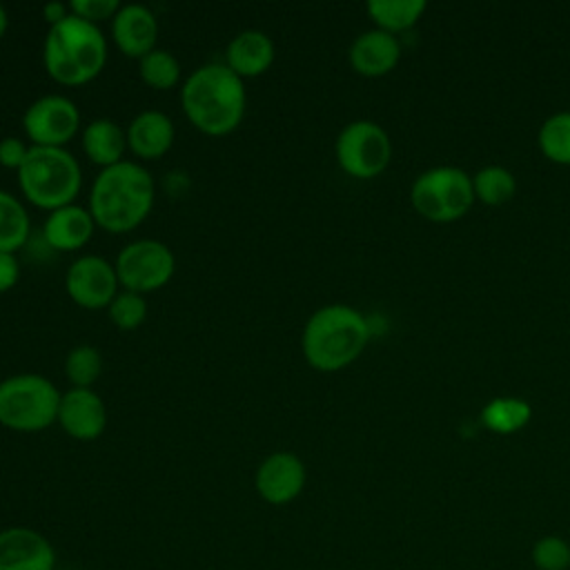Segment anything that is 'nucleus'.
<instances>
[{
  "label": "nucleus",
  "instance_id": "f257e3e1",
  "mask_svg": "<svg viewBox=\"0 0 570 570\" xmlns=\"http://www.w3.org/2000/svg\"><path fill=\"white\" fill-rule=\"evenodd\" d=\"M187 120L207 136L234 131L245 116V85L227 65L207 62L194 69L180 89Z\"/></svg>",
  "mask_w": 570,
  "mask_h": 570
},
{
  "label": "nucleus",
  "instance_id": "f03ea898",
  "mask_svg": "<svg viewBox=\"0 0 570 570\" xmlns=\"http://www.w3.org/2000/svg\"><path fill=\"white\" fill-rule=\"evenodd\" d=\"M154 207V178L134 163L120 160L105 167L89 191V214L98 227L125 234L138 227Z\"/></svg>",
  "mask_w": 570,
  "mask_h": 570
},
{
  "label": "nucleus",
  "instance_id": "7ed1b4c3",
  "mask_svg": "<svg viewBox=\"0 0 570 570\" xmlns=\"http://www.w3.org/2000/svg\"><path fill=\"white\" fill-rule=\"evenodd\" d=\"M367 341L370 325L365 316L345 303H330L307 318L301 347L314 370L336 372L356 361Z\"/></svg>",
  "mask_w": 570,
  "mask_h": 570
},
{
  "label": "nucleus",
  "instance_id": "20e7f679",
  "mask_svg": "<svg viewBox=\"0 0 570 570\" xmlns=\"http://www.w3.org/2000/svg\"><path fill=\"white\" fill-rule=\"evenodd\" d=\"M42 62L47 73L67 87L94 80L107 62V40L98 24L73 13L51 24L45 45Z\"/></svg>",
  "mask_w": 570,
  "mask_h": 570
},
{
  "label": "nucleus",
  "instance_id": "39448f33",
  "mask_svg": "<svg viewBox=\"0 0 570 570\" xmlns=\"http://www.w3.org/2000/svg\"><path fill=\"white\" fill-rule=\"evenodd\" d=\"M18 185L29 203L53 212L73 203L82 185V171L76 156L65 147L29 145L18 169Z\"/></svg>",
  "mask_w": 570,
  "mask_h": 570
},
{
  "label": "nucleus",
  "instance_id": "423d86ee",
  "mask_svg": "<svg viewBox=\"0 0 570 570\" xmlns=\"http://www.w3.org/2000/svg\"><path fill=\"white\" fill-rule=\"evenodd\" d=\"M58 387L42 374L20 372L0 381V425L16 432H40L58 421Z\"/></svg>",
  "mask_w": 570,
  "mask_h": 570
},
{
  "label": "nucleus",
  "instance_id": "0eeeda50",
  "mask_svg": "<svg viewBox=\"0 0 570 570\" xmlns=\"http://www.w3.org/2000/svg\"><path fill=\"white\" fill-rule=\"evenodd\" d=\"M414 209L428 220L450 223L461 218L472 200V176L452 165H439L421 171L410 189Z\"/></svg>",
  "mask_w": 570,
  "mask_h": 570
},
{
  "label": "nucleus",
  "instance_id": "6e6552de",
  "mask_svg": "<svg viewBox=\"0 0 570 570\" xmlns=\"http://www.w3.org/2000/svg\"><path fill=\"white\" fill-rule=\"evenodd\" d=\"M334 151L345 174L354 178H374L387 167L392 142L387 131L374 120H352L338 131Z\"/></svg>",
  "mask_w": 570,
  "mask_h": 570
},
{
  "label": "nucleus",
  "instance_id": "1a4fd4ad",
  "mask_svg": "<svg viewBox=\"0 0 570 570\" xmlns=\"http://www.w3.org/2000/svg\"><path fill=\"white\" fill-rule=\"evenodd\" d=\"M118 283L136 294L160 289L169 283L176 269L174 252L154 238H140L125 245L116 256Z\"/></svg>",
  "mask_w": 570,
  "mask_h": 570
},
{
  "label": "nucleus",
  "instance_id": "9d476101",
  "mask_svg": "<svg viewBox=\"0 0 570 570\" xmlns=\"http://www.w3.org/2000/svg\"><path fill=\"white\" fill-rule=\"evenodd\" d=\"M22 127L31 145L65 147L80 127V111L71 98L47 94L27 107Z\"/></svg>",
  "mask_w": 570,
  "mask_h": 570
},
{
  "label": "nucleus",
  "instance_id": "9b49d317",
  "mask_svg": "<svg viewBox=\"0 0 570 570\" xmlns=\"http://www.w3.org/2000/svg\"><path fill=\"white\" fill-rule=\"evenodd\" d=\"M118 276L116 267L96 254H85L76 258L67 274H65V287L69 298L85 307V309H100L109 307L114 296L118 294Z\"/></svg>",
  "mask_w": 570,
  "mask_h": 570
},
{
  "label": "nucleus",
  "instance_id": "f8f14e48",
  "mask_svg": "<svg viewBox=\"0 0 570 570\" xmlns=\"http://www.w3.org/2000/svg\"><path fill=\"white\" fill-rule=\"evenodd\" d=\"M307 470L294 452H272L256 470L254 485L258 497L269 505L292 503L305 488Z\"/></svg>",
  "mask_w": 570,
  "mask_h": 570
},
{
  "label": "nucleus",
  "instance_id": "ddd939ff",
  "mask_svg": "<svg viewBox=\"0 0 570 570\" xmlns=\"http://www.w3.org/2000/svg\"><path fill=\"white\" fill-rule=\"evenodd\" d=\"M56 548L51 541L27 525L0 530V570H53Z\"/></svg>",
  "mask_w": 570,
  "mask_h": 570
},
{
  "label": "nucleus",
  "instance_id": "4468645a",
  "mask_svg": "<svg viewBox=\"0 0 570 570\" xmlns=\"http://www.w3.org/2000/svg\"><path fill=\"white\" fill-rule=\"evenodd\" d=\"M60 428L78 441H94L105 432L107 410L91 387H71L60 396Z\"/></svg>",
  "mask_w": 570,
  "mask_h": 570
},
{
  "label": "nucleus",
  "instance_id": "2eb2a0df",
  "mask_svg": "<svg viewBox=\"0 0 570 570\" xmlns=\"http://www.w3.org/2000/svg\"><path fill=\"white\" fill-rule=\"evenodd\" d=\"M111 36L125 56L140 60L145 53L156 49L158 20L145 4H122L111 18Z\"/></svg>",
  "mask_w": 570,
  "mask_h": 570
},
{
  "label": "nucleus",
  "instance_id": "dca6fc26",
  "mask_svg": "<svg viewBox=\"0 0 570 570\" xmlns=\"http://www.w3.org/2000/svg\"><path fill=\"white\" fill-rule=\"evenodd\" d=\"M350 65L361 76H383L392 71L401 58V45L394 33L383 29H367L350 45Z\"/></svg>",
  "mask_w": 570,
  "mask_h": 570
},
{
  "label": "nucleus",
  "instance_id": "f3484780",
  "mask_svg": "<svg viewBox=\"0 0 570 570\" xmlns=\"http://www.w3.org/2000/svg\"><path fill=\"white\" fill-rule=\"evenodd\" d=\"M274 56V42L265 31L245 29L229 40L225 49V65L238 78H254L272 67Z\"/></svg>",
  "mask_w": 570,
  "mask_h": 570
},
{
  "label": "nucleus",
  "instance_id": "a211bd4d",
  "mask_svg": "<svg viewBox=\"0 0 570 570\" xmlns=\"http://www.w3.org/2000/svg\"><path fill=\"white\" fill-rule=\"evenodd\" d=\"M127 147L138 158H160L174 145V122L165 111L145 109L127 127Z\"/></svg>",
  "mask_w": 570,
  "mask_h": 570
},
{
  "label": "nucleus",
  "instance_id": "6ab92c4d",
  "mask_svg": "<svg viewBox=\"0 0 570 570\" xmlns=\"http://www.w3.org/2000/svg\"><path fill=\"white\" fill-rule=\"evenodd\" d=\"M94 218L89 209L80 205H65L49 212L45 220V240L60 252L80 249L94 234Z\"/></svg>",
  "mask_w": 570,
  "mask_h": 570
},
{
  "label": "nucleus",
  "instance_id": "aec40b11",
  "mask_svg": "<svg viewBox=\"0 0 570 570\" xmlns=\"http://www.w3.org/2000/svg\"><path fill=\"white\" fill-rule=\"evenodd\" d=\"M127 134L111 118H96L82 129V149L94 165L111 167L122 160Z\"/></svg>",
  "mask_w": 570,
  "mask_h": 570
},
{
  "label": "nucleus",
  "instance_id": "412c9836",
  "mask_svg": "<svg viewBox=\"0 0 570 570\" xmlns=\"http://www.w3.org/2000/svg\"><path fill=\"white\" fill-rule=\"evenodd\" d=\"M530 416H532L530 403L519 396H497L488 401L481 410L483 425L497 434L519 432L530 421Z\"/></svg>",
  "mask_w": 570,
  "mask_h": 570
},
{
  "label": "nucleus",
  "instance_id": "4be33fe9",
  "mask_svg": "<svg viewBox=\"0 0 570 570\" xmlns=\"http://www.w3.org/2000/svg\"><path fill=\"white\" fill-rule=\"evenodd\" d=\"M31 220L24 205L9 191L0 189V252H16L29 238Z\"/></svg>",
  "mask_w": 570,
  "mask_h": 570
},
{
  "label": "nucleus",
  "instance_id": "5701e85b",
  "mask_svg": "<svg viewBox=\"0 0 570 570\" xmlns=\"http://www.w3.org/2000/svg\"><path fill=\"white\" fill-rule=\"evenodd\" d=\"M425 7V0H370L365 9L379 29L394 33L412 27Z\"/></svg>",
  "mask_w": 570,
  "mask_h": 570
},
{
  "label": "nucleus",
  "instance_id": "b1692460",
  "mask_svg": "<svg viewBox=\"0 0 570 570\" xmlns=\"http://www.w3.org/2000/svg\"><path fill=\"white\" fill-rule=\"evenodd\" d=\"M474 198L483 200L485 205H503L517 191V178L510 169L501 165H485L472 176Z\"/></svg>",
  "mask_w": 570,
  "mask_h": 570
},
{
  "label": "nucleus",
  "instance_id": "393cba45",
  "mask_svg": "<svg viewBox=\"0 0 570 570\" xmlns=\"http://www.w3.org/2000/svg\"><path fill=\"white\" fill-rule=\"evenodd\" d=\"M541 151L561 165H570V109L548 116L539 127Z\"/></svg>",
  "mask_w": 570,
  "mask_h": 570
},
{
  "label": "nucleus",
  "instance_id": "a878e982",
  "mask_svg": "<svg viewBox=\"0 0 570 570\" xmlns=\"http://www.w3.org/2000/svg\"><path fill=\"white\" fill-rule=\"evenodd\" d=\"M138 71L145 85L151 89H171L180 80V62L167 49H151L138 62Z\"/></svg>",
  "mask_w": 570,
  "mask_h": 570
},
{
  "label": "nucleus",
  "instance_id": "bb28decb",
  "mask_svg": "<svg viewBox=\"0 0 570 570\" xmlns=\"http://www.w3.org/2000/svg\"><path fill=\"white\" fill-rule=\"evenodd\" d=\"M102 372V356L94 345H76L65 356V374L73 387H91Z\"/></svg>",
  "mask_w": 570,
  "mask_h": 570
},
{
  "label": "nucleus",
  "instance_id": "cd10ccee",
  "mask_svg": "<svg viewBox=\"0 0 570 570\" xmlns=\"http://www.w3.org/2000/svg\"><path fill=\"white\" fill-rule=\"evenodd\" d=\"M109 318L118 330H136L147 316V301L136 292H118L109 303Z\"/></svg>",
  "mask_w": 570,
  "mask_h": 570
},
{
  "label": "nucleus",
  "instance_id": "c85d7f7f",
  "mask_svg": "<svg viewBox=\"0 0 570 570\" xmlns=\"http://www.w3.org/2000/svg\"><path fill=\"white\" fill-rule=\"evenodd\" d=\"M532 563L537 570H568L570 543L559 534H546L532 546Z\"/></svg>",
  "mask_w": 570,
  "mask_h": 570
},
{
  "label": "nucleus",
  "instance_id": "c756f323",
  "mask_svg": "<svg viewBox=\"0 0 570 570\" xmlns=\"http://www.w3.org/2000/svg\"><path fill=\"white\" fill-rule=\"evenodd\" d=\"M122 4L118 0H71L69 9L73 16L98 24L100 20L114 18Z\"/></svg>",
  "mask_w": 570,
  "mask_h": 570
},
{
  "label": "nucleus",
  "instance_id": "7c9ffc66",
  "mask_svg": "<svg viewBox=\"0 0 570 570\" xmlns=\"http://www.w3.org/2000/svg\"><path fill=\"white\" fill-rule=\"evenodd\" d=\"M27 151H29V147L24 145V140H20L16 136H7L0 140V165L18 171L27 158Z\"/></svg>",
  "mask_w": 570,
  "mask_h": 570
},
{
  "label": "nucleus",
  "instance_id": "2f4dec72",
  "mask_svg": "<svg viewBox=\"0 0 570 570\" xmlns=\"http://www.w3.org/2000/svg\"><path fill=\"white\" fill-rule=\"evenodd\" d=\"M20 278V265L16 254L0 252V294L9 292Z\"/></svg>",
  "mask_w": 570,
  "mask_h": 570
},
{
  "label": "nucleus",
  "instance_id": "473e14b6",
  "mask_svg": "<svg viewBox=\"0 0 570 570\" xmlns=\"http://www.w3.org/2000/svg\"><path fill=\"white\" fill-rule=\"evenodd\" d=\"M42 16H45V20H47L49 24H56V22H60L62 18H67L69 13H67V7H65L62 2H49V4H45Z\"/></svg>",
  "mask_w": 570,
  "mask_h": 570
},
{
  "label": "nucleus",
  "instance_id": "72a5a7b5",
  "mask_svg": "<svg viewBox=\"0 0 570 570\" xmlns=\"http://www.w3.org/2000/svg\"><path fill=\"white\" fill-rule=\"evenodd\" d=\"M7 27H9V16H7V11H4V7L0 4V38L4 36V31H7Z\"/></svg>",
  "mask_w": 570,
  "mask_h": 570
},
{
  "label": "nucleus",
  "instance_id": "f704fd0d",
  "mask_svg": "<svg viewBox=\"0 0 570 570\" xmlns=\"http://www.w3.org/2000/svg\"><path fill=\"white\" fill-rule=\"evenodd\" d=\"M568 570H570V568H568Z\"/></svg>",
  "mask_w": 570,
  "mask_h": 570
}]
</instances>
